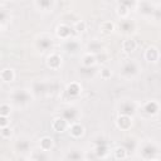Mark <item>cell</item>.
Returning <instances> with one entry per match:
<instances>
[{
    "label": "cell",
    "mask_w": 161,
    "mask_h": 161,
    "mask_svg": "<svg viewBox=\"0 0 161 161\" xmlns=\"http://www.w3.org/2000/svg\"><path fill=\"white\" fill-rule=\"evenodd\" d=\"M80 116V112L77 107L74 106H68L65 108L62 109L60 112V117L68 123V125H73L75 122H78V118Z\"/></svg>",
    "instance_id": "obj_6"
},
{
    "label": "cell",
    "mask_w": 161,
    "mask_h": 161,
    "mask_svg": "<svg viewBox=\"0 0 161 161\" xmlns=\"http://www.w3.org/2000/svg\"><path fill=\"white\" fill-rule=\"evenodd\" d=\"M141 70V65L137 60L135 59H126L121 67H119V75L123 78V79H133L135 77L138 75Z\"/></svg>",
    "instance_id": "obj_1"
},
{
    "label": "cell",
    "mask_w": 161,
    "mask_h": 161,
    "mask_svg": "<svg viewBox=\"0 0 161 161\" xmlns=\"http://www.w3.org/2000/svg\"><path fill=\"white\" fill-rule=\"evenodd\" d=\"M65 161H84V153L78 147H70L65 152Z\"/></svg>",
    "instance_id": "obj_11"
},
{
    "label": "cell",
    "mask_w": 161,
    "mask_h": 161,
    "mask_svg": "<svg viewBox=\"0 0 161 161\" xmlns=\"http://www.w3.org/2000/svg\"><path fill=\"white\" fill-rule=\"evenodd\" d=\"M52 147H53V138H52V137L44 136L43 138H40V141H39V148H40V150L48 152Z\"/></svg>",
    "instance_id": "obj_28"
},
{
    "label": "cell",
    "mask_w": 161,
    "mask_h": 161,
    "mask_svg": "<svg viewBox=\"0 0 161 161\" xmlns=\"http://www.w3.org/2000/svg\"><path fill=\"white\" fill-rule=\"evenodd\" d=\"M121 146L126 150L127 153H128V152H135V151L137 150V147H138L137 141H136L133 137H126V138H123Z\"/></svg>",
    "instance_id": "obj_21"
},
{
    "label": "cell",
    "mask_w": 161,
    "mask_h": 161,
    "mask_svg": "<svg viewBox=\"0 0 161 161\" xmlns=\"http://www.w3.org/2000/svg\"><path fill=\"white\" fill-rule=\"evenodd\" d=\"M11 133H13V131H11V128H10L9 126L0 128V135H1L4 138H9V137L11 136Z\"/></svg>",
    "instance_id": "obj_36"
},
{
    "label": "cell",
    "mask_w": 161,
    "mask_h": 161,
    "mask_svg": "<svg viewBox=\"0 0 161 161\" xmlns=\"http://www.w3.org/2000/svg\"><path fill=\"white\" fill-rule=\"evenodd\" d=\"M148 161H160L158 158H152V160H148Z\"/></svg>",
    "instance_id": "obj_40"
},
{
    "label": "cell",
    "mask_w": 161,
    "mask_h": 161,
    "mask_svg": "<svg viewBox=\"0 0 161 161\" xmlns=\"http://www.w3.org/2000/svg\"><path fill=\"white\" fill-rule=\"evenodd\" d=\"M0 31H1V24H0Z\"/></svg>",
    "instance_id": "obj_42"
},
{
    "label": "cell",
    "mask_w": 161,
    "mask_h": 161,
    "mask_svg": "<svg viewBox=\"0 0 161 161\" xmlns=\"http://www.w3.org/2000/svg\"><path fill=\"white\" fill-rule=\"evenodd\" d=\"M160 58V52H158V48L156 47H148L145 52V59L150 63H156Z\"/></svg>",
    "instance_id": "obj_17"
},
{
    "label": "cell",
    "mask_w": 161,
    "mask_h": 161,
    "mask_svg": "<svg viewBox=\"0 0 161 161\" xmlns=\"http://www.w3.org/2000/svg\"><path fill=\"white\" fill-rule=\"evenodd\" d=\"M118 28H119V30L122 33L130 34V33H132L135 30L136 25H135V21L132 19H122L119 21V24H118Z\"/></svg>",
    "instance_id": "obj_15"
},
{
    "label": "cell",
    "mask_w": 161,
    "mask_h": 161,
    "mask_svg": "<svg viewBox=\"0 0 161 161\" xmlns=\"http://www.w3.org/2000/svg\"><path fill=\"white\" fill-rule=\"evenodd\" d=\"M10 101L15 104V106H25L28 103L31 102L33 99V94L29 89L25 88H14L10 94H9Z\"/></svg>",
    "instance_id": "obj_2"
},
{
    "label": "cell",
    "mask_w": 161,
    "mask_h": 161,
    "mask_svg": "<svg viewBox=\"0 0 161 161\" xmlns=\"http://www.w3.org/2000/svg\"><path fill=\"white\" fill-rule=\"evenodd\" d=\"M160 106L156 101H148L142 106V111L147 114V116H156L158 113Z\"/></svg>",
    "instance_id": "obj_14"
},
{
    "label": "cell",
    "mask_w": 161,
    "mask_h": 161,
    "mask_svg": "<svg viewBox=\"0 0 161 161\" xmlns=\"http://www.w3.org/2000/svg\"><path fill=\"white\" fill-rule=\"evenodd\" d=\"M29 161H34V160H31V158H30V160H29Z\"/></svg>",
    "instance_id": "obj_43"
},
{
    "label": "cell",
    "mask_w": 161,
    "mask_h": 161,
    "mask_svg": "<svg viewBox=\"0 0 161 161\" xmlns=\"http://www.w3.org/2000/svg\"><path fill=\"white\" fill-rule=\"evenodd\" d=\"M30 152H31V160H34V161H49V155L47 151L38 148V150H33Z\"/></svg>",
    "instance_id": "obj_24"
},
{
    "label": "cell",
    "mask_w": 161,
    "mask_h": 161,
    "mask_svg": "<svg viewBox=\"0 0 161 161\" xmlns=\"http://www.w3.org/2000/svg\"><path fill=\"white\" fill-rule=\"evenodd\" d=\"M137 148H138L140 156L146 161L152 160V158H157L158 151H160L157 143L153 141H143L140 145V147H137Z\"/></svg>",
    "instance_id": "obj_3"
},
{
    "label": "cell",
    "mask_w": 161,
    "mask_h": 161,
    "mask_svg": "<svg viewBox=\"0 0 161 161\" xmlns=\"http://www.w3.org/2000/svg\"><path fill=\"white\" fill-rule=\"evenodd\" d=\"M47 65L52 69H58L62 65V58L60 55H58L57 53H53L50 55H48L47 58Z\"/></svg>",
    "instance_id": "obj_22"
},
{
    "label": "cell",
    "mask_w": 161,
    "mask_h": 161,
    "mask_svg": "<svg viewBox=\"0 0 161 161\" xmlns=\"http://www.w3.org/2000/svg\"><path fill=\"white\" fill-rule=\"evenodd\" d=\"M116 125H117V127L119 130L127 131V130H130L132 127V118L127 117V116H119L118 114V117L116 119Z\"/></svg>",
    "instance_id": "obj_19"
},
{
    "label": "cell",
    "mask_w": 161,
    "mask_h": 161,
    "mask_svg": "<svg viewBox=\"0 0 161 161\" xmlns=\"http://www.w3.org/2000/svg\"><path fill=\"white\" fill-rule=\"evenodd\" d=\"M94 143V155L99 158H103L108 155V146H107V141L103 137H97L93 141Z\"/></svg>",
    "instance_id": "obj_9"
},
{
    "label": "cell",
    "mask_w": 161,
    "mask_h": 161,
    "mask_svg": "<svg viewBox=\"0 0 161 161\" xmlns=\"http://www.w3.org/2000/svg\"><path fill=\"white\" fill-rule=\"evenodd\" d=\"M63 49L68 53V54H75L79 52L80 49V44L78 40L75 39H67L64 43H63Z\"/></svg>",
    "instance_id": "obj_13"
},
{
    "label": "cell",
    "mask_w": 161,
    "mask_h": 161,
    "mask_svg": "<svg viewBox=\"0 0 161 161\" xmlns=\"http://www.w3.org/2000/svg\"><path fill=\"white\" fill-rule=\"evenodd\" d=\"M137 44H136V40H133L132 38H128L126 39L123 43H122V49L125 53H132L135 49H136Z\"/></svg>",
    "instance_id": "obj_29"
},
{
    "label": "cell",
    "mask_w": 161,
    "mask_h": 161,
    "mask_svg": "<svg viewBox=\"0 0 161 161\" xmlns=\"http://www.w3.org/2000/svg\"><path fill=\"white\" fill-rule=\"evenodd\" d=\"M116 11H117V15H118V16H121L122 19H126V16H127L128 13H130V9L126 8L122 3H118V4H117V8H116Z\"/></svg>",
    "instance_id": "obj_32"
},
{
    "label": "cell",
    "mask_w": 161,
    "mask_h": 161,
    "mask_svg": "<svg viewBox=\"0 0 161 161\" xmlns=\"http://www.w3.org/2000/svg\"><path fill=\"white\" fill-rule=\"evenodd\" d=\"M86 49H87V53H88V54H93V55H97V54L104 52L103 44H102L99 40H97V39L89 40V42L87 43V45H86Z\"/></svg>",
    "instance_id": "obj_12"
},
{
    "label": "cell",
    "mask_w": 161,
    "mask_h": 161,
    "mask_svg": "<svg viewBox=\"0 0 161 161\" xmlns=\"http://www.w3.org/2000/svg\"><path fill=\"white\" fill-rule=\"evenodd\" d=\"M55 33H57V36H58V38L67 40V39H69V36H70V34H72V28H70L68 24H59V25L57 26Z\"/></svg>",
    "instance_id": "obj_16"
},
{
    "label": "cell",
    "mask_w": 161,
    "mask_h": 161,
    "mask_svg": "<svg viewBox=\"0 0 161 161\" xmlns=\"http://www.w3.org/2000/svg\"><path fill=\"white\" fill-rule=\"evenodd\" d=\"M111 75H112V72H111L109 68L104 67V68L101 69V77H102L103 79H108V78H111Z\"/></svg>",
    "instance_id": "obj_37"
},
{
    "label": "cell",
    "mask_w": 161,
    "mask_h": 161,
    "mask_svg": "<svg viewBox=\"0 0 161 161\" xmlns=\"http://www.w3.org/2000/svg\"><path fill=\"white\" fill-rule=\"evenodd\" d=\"M0 161H5V160H4V158H1V157H0Z\"/></svg>",
    "instance_id": "obj_41"
},
{
    "label": "cell",
    "mask_w": 161,
    "mask_h": 161,
    "mask_svg": "<svg viewBox=\"0 0 161 161\" xmlns=\"http://www.w3.org/2000/svg\"><path fill=\"white\" fill-rule=\"evenodd\" d=\"M8 16H9V13H8V10H6V9H3V8H0V24H1V23H4V21H6Z\"/></svg>",
    "instance_id": "obj_38"
},
{
    "label": "cell",
    "mask_w": 161,
    "mask_h": 161,
    "mask_svg": "<svg viewBox=\"0 0 161 161\" xmlns=\"http://www.w3.org/2000/svg\"><path fill=\"white\" fill-rule=\"evenodd\" d=\"M52 128L55 131V132H64L67 128H68V123L59 116V117H55L53 121H52Z\"/></svg>",
    "instance_id": "obj_20"
},
{
    "label": "cell",
    "mask_w": 161,
    "mask_h": 161,
    "mask_svg": "<svg viewBox=\"0 0 161 161\" xmlns=\"http://www.w3.org/2000/svg\"><path fill=\"white\" fill-rule=\"evenodd\" d=\"M69 133H70L73 137L78 138V137H80V136H83V133H84V127H83L80 123L75 122V123H73V125L69 126Z\"/></svg>",
    "instance_id": "obj_26"
},
{
    "label": "cell",
    "mask_w": 161,
    "mask_h": 161,
    "mask_svg": "<svg viewBox=\"0 0 161 161\" xmlns=\"http://www.w3.org/2000/svg\"><path fill=\"white\" fill-rule=\"evenodd\" d=\"M86 28H87V25H86V23H84L83 20H78V21L74 24V30H75L77 33H82V31H84Z\"/></svg>",
    "instance_id": "obj_35"
},
{
    "label": "cell",
    "mask_w": 161,
    "mask_h": 161,
    "mask_svg": "<svg viewBox=\"0 0 161 161\" xmlns=\"http://www.w3.org/2000/svg\"><path fill=\"white\" fill-rule=\"evenodd\" d=\"M0 78H1L3 82H5V83H10V82L14 80V78H15V73H14V70H13L11 68H4V69L0 72Z\"/></svg>",
    "instance_id": "obj_25"
},
{
    "label": "cell",
    "mask_w": 161,
    "mask_h": 161,
    "mask_svg": "<svg viewBox=\"0 0 161 161\" xmlns=\"http://www.w3.org/2000/svg\"><path fill=\"white\" fill-rule=\"evenodd\" d=\"M113 155H114V157L117 158V160H123V158H126L127 157V152H126V150L122 147V146H118V147H116L114 148V151H113Z\"/></svg>",
    "instance_id": "obj_33"
},
{
    "label": "cell",
    "mask_w": 161,
    "mask_h": 161,
    "mask_svg": "<svg viewBox=\"0 0 161 161\" xmlns=\"http://www.w3.org/2000/svg\"><path fill=\"white\" fill-rule=\"evenodd\" d=\"M30 92H31L33 96H44L45 93L49 92V83L45 82V80L36 79L31 83Z\"/></svg>",
    "instance_id": "obj_10"
},
{
    "label": "cell",
    "mask_w": 161,
    "mask_h": 161,
    "mask_svg": "<svg viewBox=\"0 0 161 161\" xmlns=\"http://www.w3.org/2000/svg\"><path fill=\"white\" fill-rule=\"evenodd\" d=\"M8 126H9V118L4 117V116H0V128L8 127Z\"/></svg>",
    "instance_id": "obj_39"
},
{
    "label": "cell",
    "mask_w": 161,
    "mask_h": 161,
    "mask_svg": "<svg viewBox=\"0 0 161 161\" xmlns=\"http://www.w3.org/2000/svg\"><path fill=\"white\" fill-rule=\"evenodd\" d=\"M99 29H101V31L103 34H111L114 30V24L112 21H103L99 25Z\"/></svg>",
    "instance_id": "obj_31"
},
{
    "label": "cell",
    "mask_w": 161,
    "mask_h": 161,
    "mask_svg": "<svg viewBox=\"0 0 161 161\" xmlns=\"http://www.w3.org/2000/svg\"><path fill=\"white\" fill-rule=\"evenodd\" d=\"M82 92V86L78 82H72L65 87V94L69 97H78Z\"/></svg>",
    "instance_id": "obj_18"
},
{
    "label": "cell",
    "mask_w": 161,
    "mask_h": 161,
    "mask_svg": "<svg viewBox=\"0 0 161 161\" xmlns=\"http://www.w3.org/2000/svg\"><path fill=\"white\" fill-rule=\"evenodd\" d=\"M96 68L94 67H79L78 69V74L83 78H92L94 74H96Z\"/></svg>",
    "instance_id": "obj_27"
},
{
    "label": "cell",
    "mask_w": 161,
    "mask_h": 161,
    "mask_svg": "<svg viewBox=\"0 0 161 161\" xmlns=\"http://www.w3.org/2000/svg\"><path fill=\"white\" fill-rule=\"evenodd\" d=\"M54 5H55V3L52 0H36V1H34V6L42 11H49L54 8Z\"/></svg>",
    "instance_id": "obj_23"
},
{
    "label": "cell",
    "mask_w": 161,
    "mask_h": 161,
    "mask_svg": "<svg viewBox=\"0 0 161 161\" xmlns=\"http://www.w3.org/2000/svg\"><path fill=\"white\" fill-rule=\"evenodd\" d=\"M10 112H11V107H10V104H8V103H3V104H0V116L8 117V116L10 114Z\"/></svg>",
    "instance_id": "obj_34"
},
{
    "label": "cell",
    "mask_w": 161,
    "mask_h": 161,
    "mask_svg": "<svg viewBox=\"0 0 161 161\" xmlns=\"http://www.w3.org/2000/svg\"><path fill=\"white\" fill-rule=\"evenodd\" d=\"M53 44H54V43H53L52 36H49V35H47V34L39 35V36L36 38V40H35V48H36L39 52H42V53L48 52V50H52Z\"/></svg>",
    "instance_id": "obj_7"
},
{
    "label": "cell",
    "mask_w": 161,
    "mask_h": 161,
    "mask_svg": "<svg viewBox=\"0 0 161 161\" xmlns=\"http://www.w3.org/2000/svg\"><path fill=\"white\" fill-rule=\"evenodd\" d=\"M136 9L138 11V14H141L142 16L150 18L153 16L156 9H157V4L148 1V0H143V1H136Z\"/></svg>",
    "instance_id": "obj_5"
},
{
    "label": "cell",
    "mask_w": 161,
    "mask_h": 161,
    "mask_svg": "<svg viewBox=\"0 0 161 161\" xmlns=\"http://www.w3.org/2000/svg\"><path fill=\"white\" fill-rule=\"evenodd\" d=\"M96 55L93 54H88L86 53L83 57H82V65L83 67H94L96 64Z\"/></svg>",
    "instance_id": "obj_30"
},
{
    "label": "cell",
    "mask_w": 161,
    "mask_h": 161,
    "mask_svg": "<svg viewBox=\"0 0 161 161\" xmlns=\"http://www.w3.org/2000/svg\"><path fill=\"white\" fill-rule=\"evenodd\" d=\"M14 148L18 153L20 155H25V153H29L31 151V142H30V138L28 137H19L16 138L15 141V145H14Z\"/></svg>",
    "instance_id": "obj_8"
},
{
    "label": "cell",
    "mask_w": 161,
    "mask_h": 161,
    "mask_svg": "<svg viewBox=\"0 0 161 161\" xmlns=\"http://www.w3.org/2000/svg\"><path fill=\"white\" fill-rule=\"evenodd\" d=\"M117 109L119 116H127V117H133L137 113V103L133 99L125 98L117 104Z\"/></svg>",
    "instance_id": "obj_4"
}]
</instances>
